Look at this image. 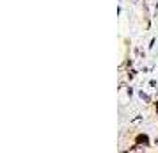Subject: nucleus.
Listing matches in <instances>:
<instances>
[{"label":"nucleus","instance_id":"nucleus-1","mask_svg":"<svg viewBox=\"0 0 158 153\" xmlns=\"http://www.w3.org/2000/svg\"><path fill=\"white\" fill-rule=\"evenodd\" d=\"M133 146H139V148H149L151 146V139L148 134H142V132H139L133 135Z\"/></svg>","mask_w":158,"mask_h":153},{"label":"nucleus","instance_id":"nucleus-2","mask_svg":"<svg viewBox=\"0 0 158 153\" xmlns=\"http://www.w3.org/2000/svg\"><path fill=\"white\" fill-rule=\"evenodd\" d=\"M130 153H146V148H139V146H133Z\"/></svg>","mask_w":158,"mask_h":153},{"label":"nucleus","instance_id":"nucleus-3","mask_svg":"<svg viewBox=\"0 0 158 153\" xmlns=\"http://www.w3.org/2000/svg\"><path fill=\"white\" fill-rule=\"evenodd\" d=\"M155 112H156V117H158V102L155 103Z\"/></svg>","mask_w":158,"mask_h":153},{"label":"nucleus","instance_id":"nucleus-4","mask_svg":"<svg viewBox=\"0 0 158 153\" xmlns=\"http://www.w3.org/2000/svg\"><path fill=\"white\" fill-rule=\"evenodd\" d=\"M156 153H158V151H156Z\"/></svg>","mask_w":158,"mask_h":153}]
</instances>
